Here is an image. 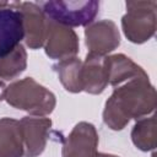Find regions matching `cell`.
<instances>
[{"mask_svg":"<svg viewBox=\"0 0 157 157\" xmlns=\"http://www.w3.org/2000/svg\"><path fill=\"white\" fill-rule=\"evenodd\" d=\"M48 20L65 26L78 27L93 22L99 10L98 1H43L38 4Z\"/></svg>","mask_w":157,"mask_h":157,"instance_id":"3957f363","label":"cell"},{"mask_svg":"<svg viewBox=\"0 0 157 157\" xmlns=\"http://www.w3.org/2000/svg\"><path fill=\"white\" fill-rule=\"evenodd\" d=\"M155 108L156 92L148 76L135 77L114 90L105 102L103 120L110 129L121 130L131 118L137 120L152 113Z\"/></svg>","mask_w":157,"mask_h":157,"instance_id":"6da1fadb","label":"cell"},{"mask_svg":"<svg viewBox=\"0 0 157 157\" xmlns=\"http://www.w3.org/2000/svg\"><path fill=\"white\" fill-rule=\"evenodd\" d=\"M156 10V1L126 2V13L121 18V27L130 42L140 44L155 34Z\"/></svg>","mask_w":157,"mask_h":157,"instance_id":"277c9868","label":"cell"},{"mask_svg":"<svg viewBox=\"0 0 157 157\" xmlns=\"http://www.w3.org/2000/svg\"><path fill=\"white\" fill-rule=\"evenodd\" d=\"M18 5L20 2H11L0 9V59L12 53L25 38L23 16Z\"/></svg>","mask_w":157,"mask_h":157,"instance_id":"5b68a950","label":"cell"},{"mask_svg":"<svg viewBox=\"0 0 157 157\" xmlns=\"http://www.w3.org/2000/svg\"><path fill=\"white\" fill-rule=\"evenodd\" d=\"M18 10L23 16L25 39L31 49H38L44 45L48 18L36 2H20Z\"/></svg>","mask_w":157,"mask_h":157,"instance_id":"9c48e42d","label":"cell"},{"mask_svg":"<svg viewBox=\"0 0 157 157\" xmlns=\"http://www.w3.org/2000/svg\"><path fill=\"white\" fill-rule=\"evenodd\" d=\"M25 146L20 121L11 118L0 119V157H22Z\"/></svg>","mask_w":157,"mask_h":157,"instance_id":"7c38bea8","label":"cell"},{"mask_svg":"<svg viewBox=\"0 0 157 157\" xmlns=\"http://www.w3.org/2000/svg\"><path fill=\"white\" fill-rule=\"evenodd\" d=\"M131 139L135 146L142 151L153 150L156 146V119L155 115L140 119L132 131Z\"/></svg>","mask_w":157,"mask_h":157,"instance_id":"9a60e30c","label":"cell"},{"mask_svg":"<svg viewBox=\"0 0 157 157\" xmlns=\"http://www.w3.org/2000/svg\"><path fill=\"white\" fill-rule=\"evenodd\" d=\"M27 66V53L20 44L12 53L0 59V77L11 80L25 71Z\"/></svg>","mask_w":157,"mask_h":157,"instance_id":"2e32d148","label":"cell"},{"mask_svg":"<svg viewBox=\"0 0 157 157\" xmlns=\"http://www.w3.org/2000/svg\"><path fill=\"white\" fill-rule=\"evenodd\" d=\"M50 126L52 120L47 118L25 117L20 121L25 146V157H37L43 152Z\"/></svg>","mask_w":157,"mask_h":157,"instance_id":"30bf717a","label":"cell"},{"mask_svg":"<svg viewBox=\"0 0 157 157\" xmlns=\"http://www.w3.org/2000/svg\"><path fill=\"white\" fill-rule=\"evenodd\" d=\"M108 85L105 58L102 55L88 53L86 61L81 67V86L82 91L92 94L102 93Z\"/></svg>","mask_w":157,"mask_h":157,"instance_id":"8fae6325","label":"cell"},{"mask_svg":"<svg viewBox=\"0 0 157 157\" xmlns=\"http://www.w3.org/2000/svg\"><path fill=\"white\" fill-rule=\"evenodd\" d=\"M5 98L12 107L33 115H47L55 107V96L32 77L11 83L6 88Z\"/></svg>","mask_w":157,"mask_h":157,"instance_id":"7a4b0ae2","label":"cell"},{"mask_svg":"<svg viewBox=\"0 0 157 157\" xmlns=\"http://www.w3.org/2000/svg\"><path fill=\"white\" fill-rule=\"evenodd\" d=\"M105 67L108 83H110L112 86H117L125 80L147 76L146 72L139 65H136L130 58L123 54H117L105 58Z\"/></svg>","mask_w":157,"mask_h":157,"instance_id":"4fadbf2b","label":"cell"},{"mask_svg":"<svg viewBox=\"0 0 157 157\" xmlns=\"http://www.w3.org/2000/svg\"><path fill=\"white\" fill-rule=\"evenodd\" d=\"M98 135L94 126L90 123H78L67 136L63 157H118L114 155L97 152Z\"/></svg>","mask_w":157,"mask_h":157,"instance_id":"8992f818","label":"cell"},{"mask_svg":"<svg viewBox=\"0 0 157 157\" xmlns=\"http://www.w3.org/2000/svg\"><path fill=\"white\" fill-rule=\"evenodd\" d=\"M59 74V78L64 87L70 92L82 91L81 86V67L82 63L77 58H70L61 60L54 66Z\"/></svg>","mask_w":157,"mask_h":157,"instance_id":"5bb4252c","label":"cell"},{"mask_svg":"<svg viewBox=\"0 0 157 157\" xmlns=\"http://www.w3.org/2000/svg\"><path fill=\"white\" fill-rule=\"evenodd\" d=\"M86 45L90 53L104 55L120 44V36L117 25L110 20H102L88 26L85 31Z\"/></svg>","mask_w":157,"mask_h":157,"instance_id":"ba28073f","label":"cell"},{"mask_svg":"<svg viewBox=\"0 0 157 157\" xmlns=\"http://www.w3.org/2000/svg\"><path fill=\"white\" fill-rule=\"evenodd\" d=\"M5 94H6V87H5L4 82L0 81V101H2L5 98Z\"/></svg>","mask_w":157,"mask_h":157,"instance_id":"e0dca14e","label":"cell"},{"mask_svg":"<svg viewBox=\"0 0 157 157\" xmlns=\"http://www.w3.org/2000/svg\"><path fill=\"white\" fill-rule=\"evenodd\" d=\"M45 54L52 59L75 58L78 52V38L70 28L48 20L47 37L44 42Z\"/></svg>","mask_w":157,"mask_h":157,"instance_id":"52a82bcc","label":"cell"}]
</instances>
